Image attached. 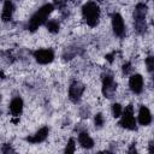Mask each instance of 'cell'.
<instances>
[{
	"instance_id": "d6986e66",
	"label": "cell",
	"mask_w": 154,
	"mask_h": 154,
	"mask_svg": "<svg viewBox=\"0 0 154 154\" xmlns=\"http://www.w3.org/2000/svg\"><path fill=\"white\" fill-rule=\"evenodd\" d=\"M146 65H147V70L152 73L153 70H154V58L152 55H149L147 59H146Z\"/></svg>"
},
{
	"instance_id": "3957f363",
	"label": "cell",
	"mask_w": 154,
	"mask_h": 154,
	"mask_svg": "<svg viewBox=\"0 0 154 154\" xmlns=\"http://www.w3.org/2000/svg\"><path fill=\"white\" fill-rule=\"evenodd\" d=\"M147 5L143 2H138L134 11V22H135V30L138 34H143L147 30L146 23V14H147Z\"/></svg>"
},
{
	"instance_id": "4fadbf2b",
	"label": "cell",
	"mask_w": 154,
	"mask_h": 154,
	"mask_svg": "<svg viewBox=\"0 0 154 154\" xmlns=\"http://www.w3.org/2000/svg\"><path fill=\"white\" fill-rule=\"evenodd\" d=\"M22 109H23V100L17 96L14 99H12L11 103H10V111L13 116H19L22 113Z\"/></svg>"
},
{
	"instance_id": "7a4b0ae2",
	"label": "cell",
	"mask_w": 154,
	"mask_h": 154,
	"mask_svg": "<svg viewBox=\"0 0 154 154\" xmlns=\"http://www.w3.org/2000/svg\"><path fill=\"white\" fill-rule=\"evenodd\" d=\"M82 14L84 20L87 22V24L89 26H95L99 23V18H100V7L96 2L89 1L87 4L83 5L82 7Z\"/></svg>"
},
{
	"instance_id": "52a82bcc",
	"label": "cell",
	"mask_w": 154,
	"mask_h": 154,
	"mask_svg": "<svg viewBox=\"0 0 154 154\" xmlns=\"http://www.w3.org/2000/svg\"><path fill=\"white\" fill-rule=\"evenodd\" d=\"M84 91V85L78 82V81H75L71 83L70 88H69V97L72 102H78L81 100V96Z\"/></svg>"
},
{
	"instance_id": "8fae6325",
	"label": "cell",
	"mask_w": 154,
	"mask_h": 154,
	"mask_svg": "<svg viewBox=\"0 0 154 154\" xmlns=\"http://www.w3.org/2000/svg\"><path fill=\"white\" fill-rule=\"evenodd\" d=\"M138 123L141 125H149L152 123V114L146 106H141L138 111Z\"/></svg>"
},
{
	"instance_id": "5b68a950",
	"label": "cell",
	"mask_w": 154,
	"mask_h": 154,
	"mask_svg": "<svg viewBox=\"0 0 154 154\" xmlns=\"http://www.w3.org/2000/svg\"><path fill=\"white\" fill-rule=\"evenodd\" d=\"M122 113H123V116H122V119L119 122V125L125 128V129H129V130H135L136 129V119L134 117L132 105L126 106L124 112H122Z\"/></svg>"
},
{
	"instance_id": "ba28073f",
	"label": "cell",
	"mask_w": 154,
	"mask_h": 154,
	"mask_svg": "<svg viewBox=\"0 0 154 154\" xmlns=\"http://www.w3.org/2000/svg\"><path fill=\"white\" fill-rule=\"evenodd\" d=\"M34 58L40 64H48L54 59V52L49 48L47 49H38L34 52Z\"/></svg>"
},
{
	"instance_id": "ac0fdd59",
	"label": "cell",
	"mask_w": 154,
	"mask_h": 154,
	"mask_svg": "<svg viewBox=\"0 0 154 154\" xmlns=\"http://www.w3.org/2000/svg\"><path fill=\"white\" fill-rule=\"evenodd\" d=\"M122 112H123V109H122V106L119 103H113L112 105V113H113V116L116 118L120 117L122 116Z\"/></svg>"
},
{
	"instance_id": "44dd1931",
	"label": "cell",
	"mask_w": 154,
	"mask_h": 154,
	"mask_svg": "<svg viewBox=\"0 0 154 154\" xmlns=\"http://www.w3.org/2000/svg\"><path fill=\"white\" fill-rule=\"evenodd\" d=\"M131 71H132L131 64H130V63H125V64L123 65V73H124V75H129Z\"/></svg>"
},
{
	"instance_id": "30bf717a",
	"label": "cell",
	"mask_w": 154,
	"mask_h": 154,
	"mask_svg": "<svg viewBox=\"0 0 154 154\" xmlns=\"http://www.w3.org/2000/svg\"><path fill=\"white\" fill-rule=\"evenodd\" d=\"M47 136H48V128L47 126H43L35 135L26 137V141L28 142H31V143H40V142L45 141L47 138Z\"/></svg>"
},
{
	"instance_id": "6da1fadb",
	"label": "cell",
	"mask_w": 154,
	"mask_h": 154,
	"mask_svg": "<svg viewBox=\"0 0 154 154\" xmlns=\"http://www.w3.org/2000/svg\"><path fill=\"white\" fill-rule=\"evenodd\" d=\"M54 10V5L53 4H45L42 7H40L29 19L28 23V29L30 31H35L42 23L46 22V18L48 17V14Z\"/></svg>"
},
{
	"instance_id": "ffe728a7",
	"label": "cell",
	"mask_w": 154,
	"mask_h": 154,
	"mask_svg": "<svg viewBox=\"0 0 154 154\" xmlns=\"http://www.w3.org/2000/svg\"><path fill=\"white\" fill-rule=\"evenodd\" d=\"M103 123H105L103 116H102L101 113H97V114L95 116V126H96V128H101V126L103 125Z\"/></svg>"
},
{
	"instance_id": "e0dca14e",
	"label": "cell",
	"mask_w": 154,
	"mask_h": 154,
	"mask_svg": "<svg viewBox=\"0 0 154 154\" xmlns=\"http://www.w3.org/2000/svg\"><path fill=\"white\" fill-rule=\"evenodd\" d=\"M1 152H2V154H17V152H16V150L12 148V146L8 144V143L2 144V147H1Z\"/></svg>"
},
{
	"instance_id": "5bb4252c",
	"label": "cell",
	"mask_w": 154,
	"mask_h": 154,
	"mask_svg": "<svg viewBox=\"0 0 154 154\" xmlns=\"http://www.w3.org/2000/svg\"><path fill=\"white\" fill-rule=\"evenodd\" d=\"M13 11H14V5H13L11 1H6V2L4 4L2 14H1L2 20H4V22H8V20H11L12 14H13Z\"/></svg>"
},
{
	"instance_id": "7402d4cb",
	"label": "cell",
	"mask_w": 154,
	"mask_h": 154,
	"mask_svg": "<svg viewBox=\"0 0 154 154\" xmlns=\"http://www.w3.org/2000/svg\"><path fill=\"white\" fill-rule=\"evenodd\" d=\"M128 154H138V152H137V148H136L135 143H132V144L130 146V148H129V150H128Z\"/></svg>"
},
{
	"instance_id": "603a6c76",
	"label": "cell",
	"mask_w": 154,
	"mask_h": 154,
	"mask_svg": "<svg viewBox=\"0 0 154 154\" xmlns=\"http://www.w3.org/2000/svg\"><path fill=\"white\" fill-rule=\"evenodd\" d=\"M148 150H149V154H154V144H153V141H150V142H149Z\"/></svg>"
},
{
	"instance_id": "8992f818",
	"label": "cell",
	"mask_w": 154,
	"mask_h": 154,
	"mask_svg": "<svg viewBox=\"0 0 154 154\" xmlns=\"http://www.w3.org/2000/svg\"><path fill=\"white\" fill-rule=\"evenodd\" d=\"M111 18H112V28H113V32H114L117 36L123 37V36L125 35V24H124L123 17H122L119 13L114 12V13H112Z\"/></svg>"
},
{
	"instance_id": "cb8c5ba5",
	"label": "cell",
	"mask_w": 154,
	"mask_h": 154,
	"mask_svg": "<svg viewBox=\"0 0 154 154\" xmlns=\"http://www.w3.org/2000/svg\"><path fill=\"white\" fill-rule=\"evenodd\" d=\"M96 154H112V153L108 152V150H105V152H99V153H96Z\"/></svg>"
},
{
	"instance_id": "9a60e30c",
	"label": "cell",
	"mask_w": 154,
	"mask_h": 154,
	"mask_svg": "<svg viewBox=\"0 0 154 154\" xmlns=\"http://www.w3.org/2000/svg\"><path fill=\"white\" fill-rule=\"evenodd\" d=\"M47 29L51 31V32H58L59 31V23L55 20V19H51L47 22Z\"/></svg>"
},
{
	"instance_id": "277c9868",
	"label": "cell",
	"mask_w": 154,
	"mask_h": 154,
	"mask_svg": "<svg viewBox=\"0 0 154 154\" xmlns=\"http://www.w3.org/2000/svg\"><path fill=\"white\" fill-rule=\"evenodd\" d=\"M116 89H117V83L114 82L113 75L109 72H106L102 76V94L106 97L111 99V97H113Z\"/></svg>"
},
{
	"instance_id": "2e32d148",
	"label": "cell",
	"mask_w": 154,
	"mask_h": 154,
	"mask_svg": "<svg viewBox=\"0 0 154 154\" xmlns=\"http://www.w3.org/2000/svg\"><path fill=\"white\" fill-rule=\"evenodd\" d=\"M75 153V140L70 138L67 142V146L65 148V153L64 154H73Z\"/></svg>"
},
{
	"instance_id": "d4e9b609",
	"label": "cell",
	"mask_w": 154,
	"mask_h": 154,
	"mask_svg": "<svg viewBox=\"0 0 154 154\" xmlns=\"http://www.w3.org/2000/svg\"><path fill=\"white\" fill-rule=\"evenodd\" d=\"M0 102H1V94H0Z\"/></svg>"
},
{
	"instance_id": "7c38bea8",
	"label": "cell",
	"mask_w": 154,
	"mask_h": 154,
	"mask_svg": "<svg viewBox=\"0 0 154 154\" xmlns=\"http://www.w3.org/2000/svg\"><path fill=\"white\" fill-rule=\"evenodd\" d=\"M78 142H79V144H81L82 147H84V148H87V149H90V148H93V146H94L93 138H91V137L89 136V134L85 132V131H82V132L78 134Z\"/></svg>"
},
{
	"instance_id": "9c48e42d",
	"label": "cell",
	"mask_w": 154,
	"mask_h": 154,
	"mask_svg": "<svg viewBox=\"0 0 154 154\" xmlns=\"http://www.w3.org/2000/svg\"><path fill=\"white\" fill-rule=\"evenodd\" d=\"M129 87L132 93L135 94H141L143 90V77L138 73L132 75L129 79Z\"/></svg>"
}]
</instances>
